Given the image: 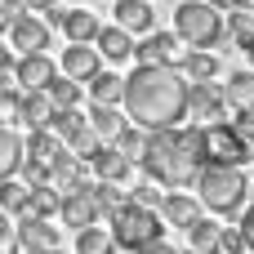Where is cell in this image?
<instances>
[{
    "label": "cell",
    "instance_id": "10",
    "mask_svg": "<svg viewBox=\"0 0 254 254\" xmlns=\"http://www.w3.org/2000/svg\"><path fill=\"white\" fill-rule=\"evenodd\" d=\"M183 40L174 36V31H147L138 45H134V58L138 63H170V67H179V58L188 54V49H179Z\"/></svg>",
    "mask_w": 254,
    "mask_h": 254
},
{
    "label": "cell",
    "instance_id": "13",
    "mask_svg": "<svg viewBox=\"0 0 254 254\" xmlns=\"http://www.w3.org/2000/svg\"><path fill=\"white\" fill-rule=\"evenodd\" d=\"M58 219H63L67 228H76V232L103 219V214H98V205H94V196H89V183H85V188H71V192H63V205H58Z\"/></svg>",
    "mask_w": 254,
    "mask_h": 254
},
{
    "label": "cell",
    "instance_id": "46",
    "mask_svg": "<svg viewBox=\"0 0 254 254\" xmlns=\"http://www.w3.org/2000/svg\"><path fill=\"white\" fill-rule=\"evenodd\" d=\"M188 254H201V250H188Z\"/></svg>",
    "mask_w": 254,
    "mask_h": 254
},
{
    "label": "cell",
    "instance_id": "18",
    "mask_svg": "<svg viewBox=\"0 0 254 254\" xmlns=\"http://www.w3.org/2000/svg\"><path fill=\"white\" fill-rule=\"evenodd\" d=\"M116 22L134 36H147L152 27H156V9H152V0H116Z\"/></svg>",
    "mask_w": 254,
    "mask_h": 254
},
{
    "label": "cell",
    "instance_id": "23",
    "mask_svg": "<svg viewBox=\"0 0 254 254\" xmlns=\"http://www.w3.org/2000/svg\"><path fill=\"white\" fill-rule=\"evenodd\" d=\"M188 246L192 250H201V254H219V241H223V228L214 223V219H192L188 228Z\"/></svg>",
    "mask_w": 254,
    "mask_h": 254
},
{
    "label": "cell",
    "instance_id": "27",
    "mask_svg": "<svg viewBox=\"0 0 254 254\" xmlns=\"http://www.w3.org/2000/svg\"><path fill=\"white\" fill-rule=\"evenodd\" d=\"M0 210H4V214H27V210H31V183L0 179Z\"/></svg>",
    "mask_w": 254,
    "mask_h": 254
},
{
    "label": "cell",
    "instance_id": "29",
    "mask_svg": "<svg viewBox=\"0 0 254 254\" xmlns=\"http://www.w3.org/2000/svg\"><path fill=\"white\" fill-rule=\"evenodd\" d=\"M76 254H116V241H112V232H107V228L89 223V228H80V232H76Z\"/></svg>",
    "mask_w": 254,
    "mask_h": 254
},
{
    "label": "cell",
    "instance_id": "43",
    "mask_svg": "<svg viewBox=\"0 0 254 254\" xmlns=\"http://www.w3.org/2000/svg\"><path fill=\"white\" fill-rule=\"evenodd\" d=\"M22 254H63V250H22Z\"/></svg>",
    "mask_w": 254,
    "mask_h": 254
},
{
    "label": "cell",
    "instance_id": "42",
    "mask_svg": "<svg viewBox=\"0 0 254 254\" xmlns=\"http://www.w3.org/2000/svg\"><path fill=\"white\" fill-rule=\"evenodd\" d=\"M210 4H214V9H232V0H210Z\"/></svg>",
    "mask_w": 254,
    "mask_h": 254
},
{
    "label": "cell",
    "instance_id": "34",
    "mask_svg": "<svg viewBox=\"0 0 254 254\" xmlns=\"http://www.w3.org/2000/svg\"><path fill=\"white\" fill-rule=\"evenodd\" d=\"M129 201H134V205H147V210H161L165 192H161V183H138V188L129 192Z\"/></svg>",
    "mask_w": 254,
    "mask_h": 254
},
{
    "label": "cell",
    "instance_id": "44",
    "mask_svg": "<svg viewBox=\"0 0 254 254\" xmlns=\"http://www.w3.org/2000/svg\"><path fill=\"white\" fill-rule=\"evenodd\" d=\"M232 254H254V250H250V246H241V250H232Z\"/></svg>",
    "mask_w": 254,
    "mask_h": 254
},
{
    "label": "cell",
    "instance_id": "28",
    "mask_svg": "<svg viewBox=\"0 0 254 254\" xmlns=\"http://www.w3.org/2000/svg\"><path fill=\"white\" fill-rule=\"evenodd\" d=\"M85 125H89V116H80V107H54V116H49V129H54L63 143H71Z\"/></svg>",
    "mask_w": 254,
    "mask_h": 254
},
{
    "label": "cell",
    "instance_id": "31",
    "mask_svg": "<svg viewBox=\"0 0 254 254\" xmlns=\"http://www.w3.org/2000/svg\"><path fill=\"white\" fill-rule=\"evenodd\" d=\"M58 205H63V192H58L54 183H31V210H27V214L58 219Z\"/></svg>",
    "mask_w": 254,
    "mask_h": 254
},
{
    "label": "cell",
    "instance_id": "38",
    "mask_svg": "<svg viewBox=\"0 0 254 254\" xmlns=\"http://www.w3.org/2000/svg\"><path fill=\"white\" fill-rule=\"evenodd\" d=\"M13 63H18V49L0 40V71H13Z\"/></svg>",
    "mask_w": 254,
    "mask_h": 254
},
{
    "label": "cell",
    "instance_id": "7",
    "mask_svg": "<svg viewBox=\"0 0 254 254\" xmlns=\"http://www.w3.org/2000/svg\"><path fill=\"white\" fill-rule=\"evenodd\" d=\"M188 121H196V125L228 121V98H223V85H210V80H188Z\"/></svg>",
    "mask_w": 254,
    "mask_h": 254
},
{
    "label": "cell",
    "instance_id": "14",
    "mask_svg": "<svg viewBox=\"0 0 254 254\" xmlns=\"http://www.w3.org/2000/svg\"><path fill=\"white\" fill-rule=\"evenodd\" d=\"M49 116H54V103H49L45 89H22L18 103H13V112H9V121H22L27 129H45Z\"/></svg>",
    "mask_w": 254,
    "mask_h": 254
},
{
    "label": "cell",
    "instance_id": "1",
    "mask_svg": "<svg viewBox=\"0 0 254 254\" xmlns=\"http://www.w3.org/2000/svg\"><path fill=\"white\" fill-rule=\"evenodd\" d=\"M129 125L138 129H174L188 121V76L170 63H138L125 76V98H121Z\"/></svg>",
    "mask_w": 254,
    "mask_h": 254
},
{
    "label": "cell",
    "instance_id": "33",
    "mask_svg": "<svg viewBox=\"0 0 254 254\" xmlns=\"http://www.w3.org/2000/svg\"><path fill=\"white\" fill-rule=\"evenodd\" d=\"M228 40L241 45V49H250L254 45V13H246V9H228Z\"/></svg>",
    "mask_w": 254,
    "mask_h": 254
},
{
    "label": "cell",
    "instance_id": "47",
    "mask_svg": "<svg viewBox=\"0 0 254 254\" xmlns=\"http://www.w3.org/2000/svg\"><path fill=\"white\" fill-rule=\"evenodd\" d=\"M250 161H254V147H250Z\"/></svg>",
    "mask_w": 254,
    "mask_h": 254
},
{
    "label": "cell",
    "instance_id": "36",
    "mask_svg": "<svg viewBox=\"0 0 254 254\" xmlns=\"http://www.w3.org/2000/svg\"><path fill=\"white\" fill-rule=\"evenodd\" d=\"M232 129H237V134H241V138H246V143L254 147V112H237V121H232Z\"/></svg>",
    "mask_w": 254,
    "mask_h": 254
},
{
    "label": "cell",
    "instance_id": "5",
    "mask_svg": "<svg viewBox=\"0 0 254 254\" xmlns=\"http://www.w3.org/2000/svg\"><path fill=\"white\" fill-rule=\"evenodd\" d=\"M112 241H116V250H143L147 241H161L165 237V219H161V210H147V205H134V201H125L116 214H112Z\"/></svg>",
    "mask_w": 254,
    "mask_h": 254
},
{
    "label": "cell",
    "instance_id": "17",
    "mask_svg": "<svg viewBox=\"0 0 254 254\" xmlns=\"http://www.w3.org/2000/svg\"><path fill=\"white\" fill-rule=\"evenodd\" d=\"M63 147H67V143H63L49 125H45V129H27V138H22V156L36 161V165H45V170L54 165V156H58Z\"/></svg>",
    "mask_w": 254,
    "mask_h": 254
},
{
    "label": "cell",
    "instance_id": "3",
    "mask_svg": "<svg viewBox=\"0 0 254 254\" xmlns=\"http://www.w3.org/2000/svg\"><path fill=\"white\" fill-rule=\"evenodd\" d=\"M196 192H201V205H205V210H214V214H237V210L246 205L250 183H246L241 165H214V161H205L201 174H196Z\"/></svg>",
    "mask_w": 254,
    "mask_h": 254
},
{
    "label": "cell",
    "instance_id": "20",
    "mask_svg": "<svg viewBox=\"0 0 254 254\" xmlns=\"http://www.w3.org/2000/svg\"><path fill=\"white\" fill-rule=\"evenodd\" d=\"M161 219H165L170 228H188L192 219H201V201H192L188 192H165V201H161Z\"/></svg>",
    "mask_w": 254,
    "mask_h": 254
},
{
    "label": "cell",
    "instance_id": "25",
    "mask_svg": "<svg viewBox=\"0 0 254 254\" xmlns=\"http://www.w3.org/2000/svg\"><path fill=\"white\" fill-rule=\"evenodd\" d=\"M22 170V134L0 125V179H13Z\"/></svg>",
    "mask_w": 254,
    "mask_h": 254
},
{
    "label": "cell",
    "instance_id": "6",
    "mask_svg": "<svg viewBox=\"0 0 254 254\" xmlns=\"http://www.w3.org/2000/svg\"><path fill=\"white\" fill-rule=\"evenodd\" d=\"M201 152H205V161H214V165H246V161H250V143L232 129V121L201 125Z\"/></svg>",
    "mask_w": 254,
    "mask_h": 254
},
{
    "label": "cell",
    "instance_id": "11",
    "mask_svg": "<svg viewBox=\"0 0 254 254\" xmlns=\"http://www.w3.org/2000/svg\"><path fill=\"white\" fill-rule=\"evenodd\" d=\"M58 71L85 85V80H89L94 71H103V54H98L94 45H80V40H67V49H63V58H58Z\"/></svg>",
    "mask_w": 254,
    "mask_h": 254
},
{
    "label": "cell",
    "instance_id": "12",
    "mask_svg": "<svg viewBox=\"0 0 254 254\" xmlns=\"http://www.w3.org/2000/svg\"><path fill=\"white\" fill-rule=\"evenodd\" d=\"M54 76H58V67H54L49 54H18V63H13L18 89H49Z\"/></svg>",
    "mask_w": 254,
    "mask_h": 254
},
{
    "label": "cell",
    "instance_id": "26",
    "mask_svg": "<svg viewBox=\"0 0 254 254\" xmlns=\"http://www.w3.org/2000/svg\"><path fill=\"white\" fill-rule=\"evenodd\" d=\"M89 196H94L98 214H107V219L129 201V192H121V183H107V179H94V183H89Z\"/></svg>",
    "mask_w": 254,
    "mask_h": 254
},
{
    "label": "cell",
    "instance_id": "2",
    "mask_svg": "<svg viewBox=\"0 0 254 254\" xmlns=\"http://www.w3.org/2000/svg\"><path fill=\"white\" fill-rule=\"evenodd\" d=\"M205 165V152H201V125L192 129H152L147 134V152H143V170L152 183L161 188H188L196 183Z\"/></svg>",
    "mask_w": 254,
    "mask_h": 254
},
{
    "label": "cell",
    "instance_id": "41",
    "mask_svg": "<svg viewBox=\"0 0 254 254\" xmlns=\"http://www.w3.org/2000/svg\"><path fill=\"white\" fill-rule=\"evenodd\" d=\"M18 4H22L27 13H45V9H54L58 0H18Z\"/></svg>",
    "mask_w": 254,
    "mask_h": 254
},
{
    "label": "cell",
    "instance_id": "30",
    "mask_svg": "<svg viewBox=\"0 0 254 254\" xmlns=\"http://www.w3.org/2000/svg\"><path fill=\"white\" fill-rule=\"evenodd\" d=\"M112 147H116L121 156H129L134 165H143V152H147V129H138V125H125V129L112 138Z\"/></svg>",
    "mask_w": 254,
    "mask_h": 254
},
{
    "label": "cell",
    "instance_id": "37",
    "mask_svg": "<svg viewBox=\"0 0 254 254\" xmlns=\"http://www.w3.org/2000/svg\"><path fill=\"white\" fill-rule=\"evenodd\" d=\"M237 228H241V241H246V246L254 250V205L246 210V214H241V223H237Z\"/></svg>",
    "mask_w": 254,
    "mask_h": 254
},
{
    "label": "cell",
    "instance_id": "45",
    "mask_svg": "<svg viewBox=\"0 0 254 254\" xmlns=\"http://www.w3.org/2000/svg\"><path fill=\"white\" fill-rule=\"evenodd\" d=\"M246 54H250V63H254V45H250V49H246Z\"/></svg>",
    "mask_w": 254,
    "mask_h": 254
},
{
    "label": "cell",
    "instance_id": "15",
    "mask_svg": "<svg viewBox=\"0 0 254 254\" xmlns=\"http://www.w3.org/2000/svg\"><path fill=\"white\" fill-rule=\"evenodd\" d=\"M89 170H94V179H107V183H125V179L134 174V161H129V156H121L112 143H98V152L89 156Z\"/></svg>",
    "mask_w": 254,
    "mask_h": 254
},
{
    "label": "cell",
    "instance_id": "21",
    "mask_svg": "<svg viewBox=\"0 0 254 254\" xmlns=\"http://www.w3.org/2000/svg\"><path fill=\"white\" fill-rule=\"evenodd\" d=\"M85 89H89V103H112V107H121V98H125V80H121L116 71H94V76L85 80Z\"/></svg>",
    "mask_w": 254,
    "mask_h": 254
},
{
    "label": "cell",
    "instance_id": "8",
    "mask_svg": "<svg viewBox=\"0 0 254 254\" xmlns=\"http://www.w3.org/2000/svg\"><path fill=\"white\" fill-rule=\"evenodd\" d=\"M49 40H54V31H49V22L36 18V13H18L13 27H9V45H13L18 54H49Z\"/></svg>",
    "mask_w": 254,
    "mask_h": 254
},
{
    "label": "cell",
    "instance_id": "39",
    "mask_svg": "<svg viewBox=\"0 0 254 254\" xmlns=\"http://www.w3.org/2000/svg\"><path fill=\"white\" fill-rule=\"evenodd\" d=\"M134 254H179V250H174V246H170V241L161 237V241H147L143 250H134Z\"/></svg>",
    "mask_w": 254,
    "mask_h": 254
},
{
    "label": "cell",
    "instance_id": "19",
    "mask_svg": "<svg viewBox=\"0 0 254 254\" xmlns=\"http://www.w3.org/2000/svg\"><path fill=\"white\" fill-rule=\"evenodd\" d=\"M125 125H129V116H125L121 107H112V103H89V129H94L103 143H112Z\"/></svg>",
    "mask_w": 254,
    "mask_h": 254
},
{
    "label": "cell",
    "instance_id": "40",
    "mask_svg": "<svg viewBox=\"0 0 254 254\" xmlns=\"http://www.w3.org/2000/svg\"><path fill=\"white\" fill-rule=\"evenodd\" d=\"M9 241H13V223H9V214L0 210V250H9Z\"/></svg>",
    "mask_w": 254,
    "mask_h": 254
},
{
    "label": "cell",
    "instance_id": "9",
    "mask_svg": "<svg viewBox=\"0 0 254 254\" xmlns=\"http://www.w3.org/2000/svg\"><path fill=\"white\" fill-rule=\"evenodd\" d=\"M58 241H63V232H58L49 219H40V214H18V223H13V246H18V250H58Z\"/></svg>",
    "mask_w": 254,
    "mask_h": 254
},
{
    "label": "cell",
    "instance_id": "22",
    "mask_svg": "<svg viewBox=\"0 0 254 254\" xmlns=\"http://www.w3.org/2000/svg\"><path fill=\"white\" fill-rule=\"evenodd\" d=\"M223 98H228V107H237V112H254V67H250V71H232V76H228Z\"/></svg>",
    "mask_w": 254,
    "mask_h": 254
},
{
    "label": "cell",
    "instance_id": "35",
    "mask_svg": "<svg viewBox=\"0 0 254 254\" xmlns=\"http://www.w3.org/2000/svg\"><path fill=\"white\" fill-rule=\"evenodd\" d=\"M18 80H13V71H0V112H13V103H18Z\"/></svg>",
    "mask_w": 254,
    "mask_h": 254
},
{
    "label": "cell",
    "instance_id": "24",
    "mask_svg": "<svg viewBox=\"0 0 254 254\" xmlns=\"http://www.w3.org/2000/svg\"><path fill=\"white\" fill-rule=\"evenodd\" d=\"M179 71H183L188 80H214V76H219V58H214L210 49H188V54L179 58Z\"/></svg>",
    "mask_w": 254,
    "mask_h": 254
},
{
    "label": "cell",
    "instance_id": "32",
    "mask_svg": "<svg viewBox=\"0 0 254 254\" xmlns=\"http://www.w3.org/2000/svg\"><path fill=\"white\" fill-rule=\"evenodd\" d=\"M45 94H49V103H54V107H80V94H85V89H80V80H71V76H63V71H58V76L49 80V89H45Z\"/></svg>",
    "mask_w": 254,
    "mask_h": 254
},
{
    "label": "cell",
    "instance_id": "16",
    "mask_svg": "<svg viewBox=\"0 0 254 254\" xmlns=\"http://www.w3.org/2000/svg\"><path fill=\"white\" fill-rule=\"evenodd\" d=\"M94 49H98L107 63H129V58H134V36H129L121 22H116V27H98Z\"/></svg>",
    "mask_w": 254,
    "mask_h": 254
},
{
    "label": "cell",
    "instance_id": "4",
    "mask_svg": "<svg viewBox=\"0 0 254 254\" xmlns=\"http://www.w3.org/2000/svg\"><path fill=\"white\" fill-rule=\"evenodd\" d=\"M174 36L183 45H192V49H214L228 36V22L210 0H183L174 9Z\"/></svg>",
    "mask_w": 254,
    "mask_h": 254
}]
</instances>
